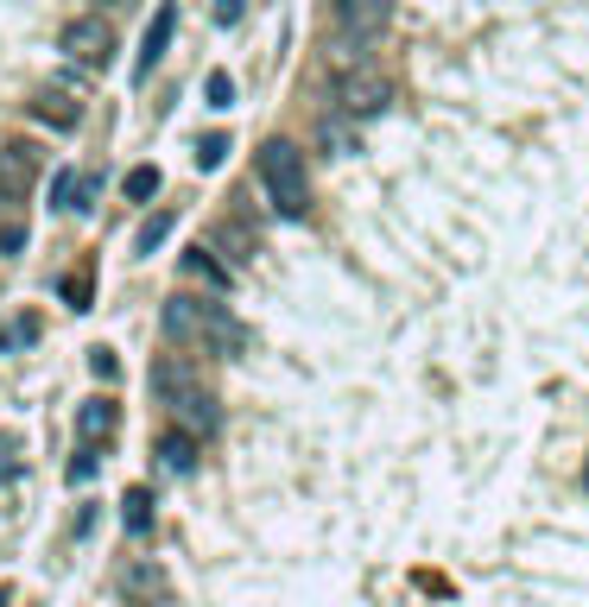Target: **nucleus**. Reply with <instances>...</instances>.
Instances as JSON below:
<instances>
[{"label":"nucleus","mask_w":589,"mask_h":607,"mask_svg":"<svg viewBox=\"0 0 589 607\" xmlns=\"http://www.w3.org/2000/svg\"><path fill=\"white\" fill-rule=\"evenodd\" d=\"M203 96H210V108H235V76H228V71H210Z\"/></svg>","instance_id":"obj_21"},{"label":"nucleus","mask_w":589,"mask_h":607,"mask_svg":"<svg viewBox=\"0 0 589 607\" xmlns=\"http://www.w3.org/2000/svg\"><path fill=\"white\" fill-rule=\"evenodd\" d=\"M165 235H172V210L147 215V222H140V235H134V248H140V253H152V248H165Z\"/></svg>","instance_id":"obj_16"},{"label":"nucleus","mask_w":589,"mask_h":607,"mask_svg":"<svg viewBox=\"0 0 589 607\" xmlns=\"http://www.w3.org/2000/svg\"><path fill=\"white\" fill-rule=\"evenodd\" d=\"M96 7H127V0H96Z\"/></svg>","instance_id":"obj_27"},{"label":"nucleus","mask_w":589,"mask_h":607,"mask_svg":"<svg viewBox=\"0 0 589 607\" xmlns=\"http://www.w3.org/2000/svg\"><path fill=\"white\" fill-rule=\"evenodd\" d=\"M114 418H121V412H114L109 399H89V405L76 412V430H83V437L96 443V437H109V430H114Z\"/></svg>","instance_id":"obj_14"},{"label":"nucleus","mask_w":589,"mask_h":607,"mask_svg":"<svg viewBox=\"0 0 589 607\" xmlns=\"http://www.w3.org/2000/svg\"><path fill=\"white\" fill-rule=\"evenodd\" d=\"M121 595H134V602H152V595H165V576L152 570V564H127V570H121Z\"/></svg>","instance_id":"obj_12"},{"label":"nucleus","mask_w":589,"mask_h":607,"mask_svg":"<svg viewBox=\"0 0 589 607\" xmlns=\"http://www.w3.org/2000/svg\"><path fill=\"white\" fill-rule=\"evenodd\" d=\"M159 468H165V475H190V468H197V437H190L185 425L159 437Z\"/></svg>","instance_id":"obj_10"},{"label":"nucleus","mask_w":589,"mask_h":607,"mask_svg":"<svg viewBox=\"0 0 589 607\" xmlns=\"http://www.w3.org/2000/svg\"><path fill=\"white\" fill-rule=\"evenodd\" d=\"M387 7H393V0H336V33H342V45H368V38L387 26Z\"/></svg>","instance_id":"obj_6"},{"label":"nucleus","mask_w":589,"mask_h":607,"mask_svg":"<svg viewBox=\"0 0 589 607\" xmlns=\"http://www.w3.org/2000/svg\"><path fill=\"white\" fill-rule=\"evenodd\" d=\"M254 172H260L266 203L286 215V222H298V215L311 210V172H304V152H298L292 140H266L254 159Z\"/></svg>","instance_id":"obj_2"},{"label":"nucleus","mask_w":589,"mask_h":607,"mask_svg":"<svg viewBox=\"0 0 589 607\" xmlns=\"http://www.w3.org/2000/svg\"><path fill=\"white\" fill-rule=\"evenodd\" d=\"M127 197H134V203L159 197V165H134V172H127Z\"/></svg>","instance_id":"obj_19"},{"label":"nucleus","mask_w":589,"mask_h":607,"mask_svg":"<svg viewBox=\"0 0 589 607\" xmlns=\"http://www.w3.org/2000/svg\"><path fill=\"white\" fill-rule=\"evenodd\" d=\"M38 127H51V134H71L76 121H83V102H76L71 89H33V102H26Z\"/></svg>","instance_id":"obj_8"},{"label":"nucleus","mask_w":589,"mask_h":607,"mask_svg":"<svg viewBox=\"0 0 589 607\" xmlns=\"http://www.w3.org/2000/svg\"><path fill=\"white\" fill-rule=\"evenodd\" d=\"M76 172H58V178H51V210H76Z\"/></svg>","instance_id":"obj_22"},{"label":"nucleus","mask_w":589,"mask_h":607,"mask_svg":"<svg viewBox=\"0 0 589 607\" xmlns=\"http://www.w3.org/2000/svg\"><path fill=\"white\" fill-rule=\"evenodd\" d=\"M387 76L374 71V64H355V71H342L336 76V108L349 114V121H368V114H380L387 108Z\"/></svg>","instance_id":"obj_4"},{"label":"nucleus","mask_w":589,"mask_h":607,"mask_svg":"<svg viewBox=\"0 0 589 607\" xmlns=\"http://www.w3.org/2000/svg\"><path fill=\"white\" fill-rule=\"evenodd\" d=\"M159 329H165L178 349H216V355H235V349L248 342V336H241V323L228 317L222 304H210V298H185V291H172V298H165Z\"/></svg>","instance_id":"obj_1"},{"label":"nucleus","mask_w":589,"mask_h":607,"mask_svg":"<svg viewBox=\"0 0 589 607\" xmlns=\"http://www.w3.org/2000/svg\"><path fill=\"white\" fill-rule=\"evenodd\" d=\"M89 374H96V380H114V374H121L114 349H89Z\"/></svg>","instance_id":"obj_24"},{"label":"nucleus","mask_w":589,"mask_h":607,"mask_svg":"<svg viewBox=\"0 0 589 607\" xmlns=\"http://www.w3.org/2000/svg\"><path fill=\"white\" fill-rule=\"evenodd\" d=\"M216 20L222 26H235V20H241V0H216Z\"/></svg>","instance_id":"obj_26"},{"label":"nucleus","mask_w":589,"mask_h":607,"mask_svg":"<svg viewBox=\"0 0 589 607\" xmlns=\"http://www.w3.org/2000/svg\"><path fill=\"white\" fill-rule=\"evenodd\" d=\"M89 475H96V450L83 443V450H76V463H71V481H89Z\"/></svg>","instance_id":"obj_25"},{"label":"nucleus","mask_w":589,"mask_h":607,"mask_svg":"<svg viewBox=\"0 0 589 607\" xmlns=\"http://www.w3.org/2000/svg\"><path fill=\"white\" fill-rule=\"evenodd\" d=\"M172 33H178V7L165 0V7L152 13L147 38H140V76H152V71H159V64H165V51H172Z\"/></svg>","instance_id":"obj_9"},{"label":"nucleus","mask_w":589,"mask_h":607,"mask_svg":"<svg viewBox=\"0 0 589 607\" xmlns=\"http://www.w3.org/2000/svg\"><path fill=\"white\" fill-rule=\"evenodd\" d=\"M45 172V152L33 140H0V190L7 197H26Z\"/></svg>","instance_id":"obj_5"},{"label":"nucleus","mask_w":589,"mask_h":607,"mask_svg":"<svg viewBox=\"0 0 589 607\" xmlns=\"http://www.w3.org/2000/svg\"><path fill=\"white\" fill-rule=\"evenodd\" d=\"M26 342H38V317H13L0 329V355H13V349H26Z\"/></svg>","instance_id":"obj_17"},{"label":"nucleus","mask_w":589,"mask_h":607,"mask_svg":"<svg viewBox=\"0 0 589 607\" xmlns=\"http://www.w3.org/2000/svg\"><path fill=\"white\" fill-rule=\"evenodd\" d=\"M26 248V215L7 210V222H0V253H20Z\"/></svg>","instance_id":"obj_20"},{"label":"nucleus","mask_w":589,"mask_h":607,"mask_svg":"<svg viewBox=\"0 0 589 607\" xmlns=\"http://www.w3.org/2000/svg\"><path fill=\"white\" fill-rule=\"evenodd\" d=\"M7 602H13V595H7V589H0V607H7Z\"/></svg>","instance_id":"obj_28"},{"label":"nucleus","mask_w":589,"mask_h":607,"mask_svg":"<svg viewBox=\"0 0 589 607\" xmlns=\"http://www.w3.org/2000/svg\"><path fill=\"white\" fill-rule=\"evenodd\" d=\"M121 526H127L134 538L152 526V494H147V488H127V501H121Z\"/></svg>","instance_id":"obj_15"},{"label":"nucleus","mask_w":589,"mask_h":607,"mask_svg":"<svg viewBox=\"0 0 589 607\" xmlns=\"http://www.w3.org/2000/svg\"><path fill=\"white\" fill-rule=\"evenodd\" d=\"M58 51L71 58V64H83V71H102L114 58V26L102 20V13H76L71 26L58 33Z\"/></svg>","instance_id":"obj_3"},{"label":"nucleus","mask_w":589,"mask_h":607,"mask_svg":"<svg viewBox=\"0 0 589 607\" xmlns=\"http://www.w3.org/2000/svg\"><path fill=\"white\" fill-rule=\"evenodd\" d=\"M222 159H228V134H203L197 140V172H216Z\"/></svg>","instance_id":"obj_18"},{"label":"nucleus","mask_w":589,"mask_h":607,"mask_svg":"<svg viewBox=\"0 0 589 607\" xmlns=\"http://www.w3.org/2000/svg\"><path fill=\"white\" fill-rule=\"evenodd\" d=\"M58 291H64V304H71V311H89V273H71Z\"/></svg>","instance_id":"obj_23"},{"label":"nucleus","mask_w":589,"mask_h":607,"mask_svg":"<svg viewBox=\"0 0 589 607\" xmlns=\"http://www.w3.org/2000/svg\"><path fill=\"white\" fill-rule=\"evenodd\" d=\"M185 279H197V286H210V291H228V266L216 260L210 241H197V248L185 253Z\"/></svg>","instance_id":"obj_11"},{"label":"nucleus","mask_w":589,"mask_h":607,"mask_svg":"<svg viewBox=\"0 0 589 607\" xmlns=\"http://www.w3.org/2000/svg\"><path fill=\"white\" fill-rule=\"evenodd\" d=\"M203 387V374L190 367V355H159L152 361V393H159V405H178L185 393H197Z\"/></svg>","instance_id":"obj_7"},{"label":"nucleus","mask_w":589,"mask_h":607,"mask_svg":"<svg viewBox=\"0 0 589 607\" xmlns=\"http://www.w3.org/2000/svg\"><path fill=\"white\" fill-rule=\"evenodd\" d=\"M210 248H216V253H228V260H254V235H248L241 222H216Z\"/></svg>","instance_id":"obj_13"}]
</instances>
